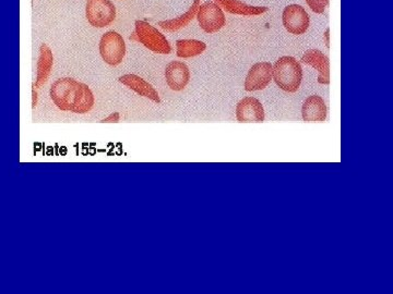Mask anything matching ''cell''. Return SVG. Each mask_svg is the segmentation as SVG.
Segmentation results:
<instances>
[{
  "label": "cell",
  "instance_id": "cell-8",
  "mask_svg": "<svg viewBox=\"0 0 393 294\" xmlns=\"http://www.w3.org/2000/svg\"><path fill=\"white\" fill-rule=\"evenodd\" d=\"M272 71L273 67L269 61H260L251 65L243 82L245 91H264L271 83Z\"/></svg>",
  "mask_w": 393,
  "mask_h": 294
},
{
  "label": "cell",
  "instance_id": "cell-19",
  "mask_svg": "<svg viewBox=\"0 0 393 294\" xmlns=\"http://www.w3.org/2000/svg\"><path fill=\"white\" fill-rule=\"evenodd\" d=\"M120 120V113H113L109 115L107 118L103 119L101 120V122L105 124V122H118Z\"/></svg>",
  "mask_w": 393,
  "mask_h": 294
},
{
  "label": "cell",
  "instance_id": "cell-20",
  "mask_svg": "<svg viewBox=\"0 0 393 294\" xmlns=\"http://www.w3.org/2000/svg\"><path fill=\"white\" fill-rule=\"evenodd\" d=\"M325 40H326V46L328 48H330V28H328L327 30L325 31Z\"/></svg>",
  "mask_w": 393,
  "mask_h": 294
},
{
  "label": "cell",
  "instance_id": "cell-5",
  "mask_svg": "<svg viewBox=\"0 0 393 294\" xmlns=\"http://www.w3.org/2000/svg\"><path fill=\"white\" fill-rule=\"evenodd\" d=\"M99 49L102 59L112 67L120 65L126 56L124 38L115 31H109L103 34L99 40Z\"/></svg>",
  "mask_w": 393,
  "mask_h": 294
},
{
  "label": "cell",
  "instance_id": "cell-7",
  "mask_svg": "<svg viewBox=\"0 0 393 294\" xmlns=\"http://www.w3.org/2000/svg\"><path fill=\"white\" fill-rule=\"evenodd\" d=\"M282 23L285 30L293 35H303L310 26V17L303 6L292 3L284 8Z\"/></svg>",
  "mask_w": 393,
  "mask_h": 294
},
{
  "label": "cell",
  "instance_id": "cell-1",
  "mask_svg": "<svg viewBox=\"0 0 393 294\" xmlns=\"http://www.w3.org/2000/svg\"><path fill=\"white\" fill-rule=\"evenodd\" d=\"M49 96L57 108L79 115L90 113L95 104L91 88L72 78L57 79L51 84Z\"/></svg>",
  "mask_w": 393,
  "mask_h": 294
},
{
  "label": "cell",
  "instance_id": "cell-15",
  "mask_svg": "<svg viewBox=\"0 0 393 294\" xmlns=\"http://www.w3.org/2000/svg\"><path fill=\"white\" fill-rule=\"evenodd\" d=\"M214 1L222 8V10L231 15L251 17V15H264L269 11V7L247 5L241 0H214Z\"/></svg>",
  "mask_w": 393,
  "mask_h": 294
},
{
  "label": "cell",
  "instance_id": "cell-14",
  "mask_svg": "<svg viewBox=\"0 0 393 294\" xmlns=\"http://www.w3.org/2000/svg\"><path fill=\"white\" fill-rule=\"evenodd\" d=\"M54 65L53 51L47 44L40 46V56L38 60V70H36V81L33 84L34 88H42L49 81Z\"/></svg>",
  "mask_w": 393,
  "mask_h": 294
},
{
  "label": "cell",
  "instance_id": "cell-16",
  "mask_svg": "<svg viewBox=\"0 0 393 294\" xmlns=\"http://www.w3.org/2000/svg\"><path fill=\"white\" fill-rule=\"evenodd\" d=\"M199 6H200V0H193L191 7L185 13L180 15L175 19L160 21L157 23V26L166 32H177V31L183 30L195 18V15L198 13Z\"/></svg>",
  "mask_w": 393,
  "mask_h": 294
},
{
  "label": "cell",
  "instance_id": "cell-10",
  "mask_svg": "<svg viewBox=\"0 0 393 294\" xmlns=\"http://www.w3.org/2000/svg\"><path fill=\"white\" fill-rule=\"evenodd\" d=\"M165 81L172 91L182 92L191 82V73L183 61H170L165 68Z\"/></svg>",
  "mask_w": 393,
  "mask_h": 294
},
{
  "label": "cell",
  "instance_id": "cell-12",
  "mask_svg": "<svg viewBox=\"0 0 393 294\" xmlns=\"http://www.w3.org/2000/svg\"><path fill=\"white\" fill-rule=\"evenodd\" d=\"M118 81H120V83L124 84L125 86L130 88L131 91L137 93L138 95L149 98L150 101H154V103H161L160 95L157 93L154 86L149 83L145 79L141 78V76L129 73V74H125V76H120Z\"/></svg>",
  "mask_w": 393,
  "mask_h": 294
},
{
  "label": "cell",
  "instance_id": "cell-13",
  "mask_svg": "<svg viewBox=\"0 0 393 294\" xmlns=\"http://www.w3.org/2000/svg\"><path fill=\"white\" fill-rule=\"evenodd\" d=\"M328 107L321 96L310 95L302 106L303 120L306 122H323L327 119Z\"/></svg>",
  "mask_w": 393,
  "mask_h": 294
},
{
  "label": "cell",
  "instance_id": "cell-22",
  "mask_svg": "<svg viewBox=\"0 0 393 294\" xmlns=\"http://www.w3.org/2000/svg\"><path fill=\"white\" fill-rule=\"evenodd\" d=\"M130 40H136V42H138V38H137V34H136V32L132 33L131 36H130Z\"/></svg>",
  "mask_w": 393,
  "mask_h": 294
},
{
  "label": "cell",
  "instance_id": "cell-4",
  "mask_svg": "<svg viewBox=\"0 0 393 294\" xmlns=\"http://www.w3.org/2000/svg\"><path fill=\"white\" fill-rule=\"evenodd\" d=\"M116 15V7L111 0H86V18L93 28H107Z\"/></svg>",
  "mask_w": 393,
  "mask_h": 294
},
{
  "label": "cell",
  "instance_id": "cell-18",
  "mask_svg": "<svg viewBox=\"0 0 393 294\" xmlns=\"http://www.w3.org/2000/svg\"><path fill=\"white\" fill-rule=\"evenodd\" d=\"M305 1L316 15H322L325 13L330 3V0H305Z\"/></svg>",
  "mask_w": 393,
  "mask_h": 294
},
{
  "label": "cell",
  "instance_id": "cell-21",
  "mask_svg": "<svg viewBox=\"0 0 393 294\" xmlns=\"http://www.w3.org/2000/svg\"><path fill=\"white\" fill-rule=\"evenodd\" d=\"M33 101H32V105H33V108H35V106L38 105V93H36L35 88L33 86Z\"/></svg>",
  "mask_w": 393,
  "mask_h": 294
},
{
  "label": "cell",
  "instance_id": "cell-6",
  "mask_svg": "<svg viewBox=\"0 0 393 294\" xmlns=\"http://www.w3.org/2000/svg\"><path fill=\"white\" fill-rule=\"evenodd\" d=\"M199 26L203 32L208 34L221 31L226 26V18L222 8L216 1H206L199 6L198 13L195 15Z\"/></svg>",
  "mask_w": 393,
  "mask_h": 294
},
{
  "label": "cell",
  "instance_id": "cell-17",
  "mask_svg": "<svg viewBox=\"0 0 393 294\" xmlns=\"http://www.w3.org/2000/svg\"><path fill=\"white\" fill-rule=\"evenodd\" d=\"M207 49V44L198 40H178L176 42V55L178 58H193L200 56Z\"/></svg>",
  "mask_w": 393,
  "mask_h": 294
},
{
  "label": "cell",
  "instance_id": "cell-9",
  "mask_svg": "<svg viewBox=\"0 0 393 294\" xmlns=\"http://www.w3.org/2000/svg\"><path fill=\"white\" fill-rule=\"evenodd\" d=\"M236 119L239 122H264L266 111L262 101L257 98L243 97L237 103L235 111Z\"/></svg>",
  "mask_w": 393,
  "mask_h": 294
},
{
  "label": "cell",
  "instance_id": "cell-3",
  "mask_svg": "<svg viewBox=\"0 0 393 294\" xmlns=\"http://www.w3.org/2000/svg\"><path fill=\"white\" fill-rule=\"evenodd\" d=\"M135 32L138 42L143 44L149 51L160 55H170L172 53V46L166 36L163 35L160 31L151 26L147 21H136Z\"/></svg>",
  "mask_w": 393,
  "mask_h": 294
},
{
  "label": "cell",
  "instance_id": "cell-2",
  "mask_svg": "<svg viewBox=\"0 0 393 294\" xmlns=\"http://www.w3.org/2000/svg\"><path fill=\"white\" fill-rule=\"evenodd\" d=\"M272 67V80H274L282 91L296 93L300 90L304 76L300 61L292 56H283Z\"/></svg>",
  "mask_w": 393,
  "mask_h": 294
},
{
  "label": "cell",
  "instance_id": "cell-11",
  "mask_svg": "<svg viewBox=\"0 0 393 294\" xmlns=\"http://www.w3.org/2000/svg\"><path fill=\"white\" fill-rule=\"evenodd\" d=\"M300 63L310 65L319 73L318 83L328 85L330 84V60L328 56L319 49H308L302 56Z\"/></svg>",
  "mask_w": 393,
  "mask_h": 294
}]
</instances>
